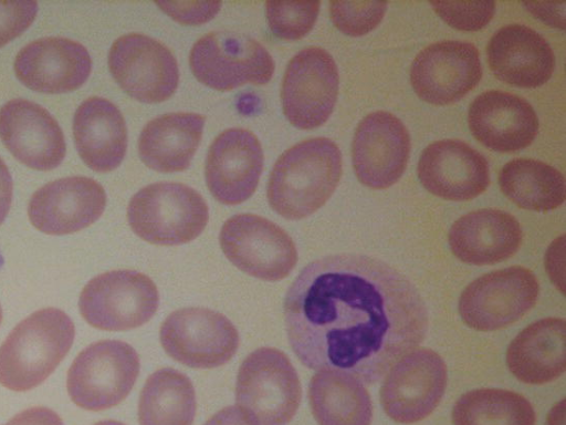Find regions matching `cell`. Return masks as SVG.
<instances>
[{"label": "cell", "mask_w": 566, "mask_h": 425, "mask_svg": "<svg viewBox=\"0 0 566 425\" xmlns=\"http://www.w3.org/2000/svg\"><path fill=\"white\" fill-rule=\"evenodd\" d=\"M219 240L223 253L238 269L261 280H282L297 262L292 238L261 216L230 217L220 230Z\"/></svg>", "instance_id": "obj_10"}, {"label": "cell", "mask_w": 566, "mask_h": 425, "mask_svg": "<svg viewBox=\"0 0 566 425\" xmlns=\"http://www.w3.org/2000/svg\"><path fill=\"white\" fill-rule=\"evenodd\" d=\"M106 205L104 188L92 178L73 176L39 188L31 197L28 216L41 232L73 234L95 222Z\"/></svg>", "instance_id": "obj_17"}, {"label": "cell", "mask_w": 566, "mask_h": 425, "mask_svg": "<svg viewBox=\"0 0 566 425\" xmlns=\"http://www.w3.org/2000/svg\"><path fill=\"white\" fill-rule=\"evenodd\" d=\"M482 76L478 49L464 41H441L421 50L410 69L415 93L424 102L447 105L461 100Z\"/></svg>", "instance_id": "obj_15"}, {"label": "cell", "mask_w": 566, "mask_h": 425, "mask_svg": "<svg viewBox=\"0 0 566 425\" xmlns=\"http://www.w3.org/2000/svg\"><path fill=\"white\" fill-rule=\"evenodd\" d=\"M522 228L511 214L484 208L453 222L448 240L453 255L463 262L484 266L512 257L522 242Z\"/></svg>", "instance_id": "obj_24"}, {"label": "cell", "mask_w": 566, "mask_h": 425, "mask_svg": "<svg viewBox=\"0 0 566 425\" xmlns=\"http://www.w3.org/2000/svg\"><path fill=\"white\" fill-rule=\"evenodd\" d=\"M429 4L446 23L461 31L481 30L495 13L493 1H430Z\"/></svg>", "instance_id": "obj_34"}, {"label": "cell", "mask_w": 566, "mask_h": 425, "mask_svg": "<svg viewBox=\"0 0 566 425\" xmlns=\"http://www.w3.org/2000/svg\"><path fill=\"white\" fill-rule=\"evenodd\" d=\"M1 320H2V310H1V305H0V323H1Z\"/></svg>", "instance_id": "obj_44"}, {"label": "cell", "mask_w": 566, "mask_h": 425, "mask_svg": "<svg viewBox=\"0 0 566 425\" xmlns=\"http://www.w3.org/2000/svg\"><path fill=\"white\" fill-rule=\"evenodd\" d=\"M36 13L35 1H0V48L23 33L34 21Z\"/></svg>", "instance_id": "obj_35"}, {"label": "cell", "mask_w": 566, "mask_h": 425, "mask_svg": "<svg viewBox=\"0 0 566 425\" xmlns=\"http://www.w3.org/2000/svg\"><path fill=\"white\" fill-rule=\"evenodd\" d=\"M189 65L199 82L222 92L248 83L265 84L274 72V61L261 43L224 31L200 38L190 51Z\"/></svg>", "instance_id": "obj_8"}, {"label": "cell", "mask_w": 566, "mask_h": 425, "mask_svg": "<svg viewBox=\"0 0 566 425\" xmlns=\"http://www.w3.org/2000/svg\"><path fill=\"white\" fill-rule=\"evenodd\" d=\"M499 185L507 198L527 210H553L565 200L563 174L535 159L516 158L506 163L500 172Z\"/></svg>", "instance_id": "obj_30"}, {"label": "cell", "mask_w": 566, "mask_h": 425, "mask_svg": "<svg viewBox=\"0 0 566 425\" xmlns=\"http://www.w3.org/2000/svg\"><path fill=\"white\" fill-rule=\"evenodd\" d=\"M156 4L179 23L196 25L213 19L222 3L217 1H160Z\"/></svg>", "instance_id": "obj_36"}, {"label": "cell", "mask_w": 566, "mask_h": 425, "mask_svg": "<svg viewBox=\"0 0 566 425\" xmlns=\"http://www.w3.org/2000/svg\"><path fill=\"white\" fill-rule=\"evenodd\" d=\"M387 2L332 1L329 14L334 25L349 37H361L374 30L382 20Z\"/></svg>", "instance_id": "obj_33"}, {"label": "cell", "mask_w": 566, "mask_h": 425, "mask_svg": "<svg viewBox=\"0 0 566 425\" xmlns=\"http://www.w3.org/2000/svg\"><path fill=\"white\" fill-rule=\"evenodd\" d=\"M92 61L78 42L42 38L23 46L15 56L14 72L27 87L49 94L74 91L90 76Z\"/></svg>", "instance_id": "obj_20"}, {"label": "cell", "mask_w": 566, "mask_h": 425, "mask_svg": "<svg viewBox=\"0 0 566 425\" xmlns=\"http://www.w3.org/2000/svg\"><path fill=\"white\" fill-rule=\"evenodd\" d=\"M195 414L196 394L188 376L165 367L147 379L138 403L139 425H191Z\"/></svg>", "instance_id": "obj_29"}, {"label": "cell", "mask_w": 566, "mask_h": 425, "mask_svg": "<svg viewBox=\"0 0 566 425\" xmlns=\"http://www.w3.org/2000/svg\"><path fill=\"white\" fill-rule=\"evenodd\" d=\"M545 425H565V400H560L549 411Z\"/></svg>", "instance_id": "obj_42"}, {"label": "cell", "mask_w": 566, "mask_h": 425, "mask_svg": "<svg viewBox=\"0 0 566 425\" xmlns=\"http://www.w3.org/2000/svg\"><path fill=\"white\" fill-rule=\"evenodd\" d=\"M564 248L565 236L562 235L549 245L545 253L546 271L562 293H564Z\"/></svg>", "instance_id": "obj_37"}, {"label": "cell", "mask_w": 566, "mask_h": 425, "mask_svg": "<svg viewBox=\"0 0 566 425\" xmlns=\"http://www.w3.org/2000/svg\"><path fill=\"white\" fill-rule=\"evenodd\" d=\"M73 134L80 157L93 170H114L124 159L126 124L120 111L108 100L84 101L74 114Z\"/></svg>", "instance_id": "obj_25"}, {"label": "cell", "mask_w": 566, "mask_h": 425, "mask_svg": "<svg viewBox=\"0 0 566 425\" xmlns=\"http://www.w3.org/2000/svg\"><path fill=\"white\" fill-rule=\"evenodd\" d=\"M468 122L472 135L485 147L512 153L535 139L538 118L524 99L502 91L480 94L470 105Z\"/></svg>", "instance_id": "obj_22"}, {"label": "cell", "mask_w": 566, "mask_h": 425, "mask_svg": "<svg viewBox=\"0 0 566 425\" xmlns=\"http://www.w3.org/2000/svg\"><path fill=\"white\" fill-rule=\"evenodd\" d=\"M287 340L308 369L374 384L426 338L416 286L382 260L337 253L308 263L284 299Z\"/></svg>", "instance_id": "obj_1"}, {"label": "cell", "mask_w": 566, "mask_h": 425, "mask_svg": "<svg viewBox=\"0 0 566 425\" xmlns=\"http://www.w3.org/2000/svg\"><path fill=\"white\" fill-rule=\"evenodd\" d=\"M308 401L318 425H370V396L363 383L346 372L317 371L308 385Z\"/></svg>", "instance_id": "obj_28"}, {"label": "cell", "mask_w": 566, "mask_h": 425, "mask_svg": "<svg viewBox=\"0 0 566 425\" xmlns=\"http://www.w3.org/2000/svg\"><path fill=\"white\" fill-rule=\"evenodd\" d=\"M342 175V154L329 138L316 137L285 151L268 183L272 209L289 220L305 218L332 196Z\"/></svg>", "instance_id": "obj_2"}, {"label": "cell", "mask_w": 566, "mask_h": 425, "mask_svg": "<svg viewBox=\"0 0 566 425\" xmlns=\"http://www.w3.org/2000/svg\"><path fill=\"white\" fill-rule=\"evenodd\" d=\"M12 178L4 162L0 158V225L6 219L12 199Z\"/></svg>", "instance_id": "obj_41"}, {"label": "cell", "mask_w": 566, "mask_h": 425, "mask_svg": "<svg viewBox=\"0 0 566 425\" xmlns=\"http://www.w3.org/2000/svg\"><path fill=\"white\" fill-rule=\"evenodd\" d=\"M338 71L333 56L311 46L289 62L281 100L286 120L296 128L313 129L331 116L338 94Z\"/></svg>", "instance_id": "obj_12"}, {"label": "cell", "mask_w": 566, "mask_h": 425, "mask_svg": "<svg viewBox=\"0 0 566 425\" xmlns=\"http://www.w3.org/2000/svg\"><path fill=\"white\" fill-rule=\"evenodd\" d=\"M209 218L208 206L193 188L156 183L138 190L127 207L132 230L143 240L176 246L196 239Z\"/></svg>", "instance_id": "obj_4"}, {"label": "cell", "mask_w": 566, "mask_h": 425, "mask_svg": "<svg viewBox=\"0 0 566 425\" xmlns=\"http://www.w3.org/2000/svg\"><path fill=\"white\" fill-rule=\"evenodd\" d=\"M205 117L196 113H170L146 124L138 141L143 163L160 173L189 167L199 146Z\"/></svg>", "instance_id": "obj_27"}, {"label": "cell", "mask_w": 566, "mask_h": 425, "mask_svg": "<svg viewBox=\"0 0 566 425\" xmlns=\"http://www.w3.org/2000/svg\"><path fill=\"white\" fill-rule=\"evenodd\" d=\"M409 153V133L391 113L377 111L359 122L353 139L352 159L363 185L374 189L392 186L403 174Z\"/></svg>", "instance_id": "obj_16"}, {"label": "cell", "mask_w": 566, "mask_h": 425, "mask_svg": "<svg viewBox=\"0 0 566 425\" xmlns=\"http://www.w3.org/2000/svg\"><path fill=\"white\" fill-rule=\"evenodd\" d=\"M538 292L537 279L526 268L509 267L491 271L464 288L459 299V313L473 330H499L528 312Z\"/></svg>", "instance_id": "obj_9"}, {"label": "cell", "mask_w": 566, "mask_h": 425, "mask_svg": "<svg viewBox=\"0 0 566 425\" xmlns=\"http://www.w3.org/2000/svg\"><path fill=\"white\" fill-rule=\"evenodd\" d=\"M94 425H125V424L117 422V421H113V419H106V421L97 422Z\"/></svg>", "instance_id": "obj_43"}, {"label": "cell", "mask_w": 566, "mask_h": 425, "mask_svg": "<svg viewBox=\"0 0 566 425\" xmlns=\"http://www.w3.org/2000/svg\"><path fill=\"white\" fill-rule=\"evenodd\" d=\"M447 381L446 363L437 352L413 350L389 370L380 388L381 406L397 423L419 422L438 406Z\"/></svg>", "instance_id": "obj_13"}, {"label": "cell", "mask_w": 566, "mask_h": 425, "mask_svg": "<svg viewBox=\"0 0 566 425\" xmlns=\"http://www.w3.org/2000/svg\"><path fill=\"white\" fill-rule=\"evenodd\" d=\"M203 425H258L253 417L240 406H228L216 413Z\"/></svg>", "instance_id": "obj_40"}, {"label": "cell", "mask_w": 566, "mask_h": 425, "mask_svg": "<svg viewBox=\"0 0 566 425\" xmlns=\"http://www.w3.org/2000/svg\"><path fill=\"white\" fill-rule=\"evenodd\" d=\"M453 425H535V412L521 394L502 388H476L460 396Z\"/></svg>", "instance_id": "obj_31"}, {"label": "cell", "mask_w": 566, "mask_h": 425, "mask_svg": "<svg viewBox=\"0 0 566 425\" xmlns=\"http://www.w3.org/2000/svg\"><path fill=\"white\" fill-rule=\"evenodd\" d=\"M262 167L263 152L256 136L243 128H229L209 147L206 183L219 203L238 205L255 191Z\"/></svg>", "instance_id": "obj_18"}, {"label": "cell", "mask_w": 566, "mask_h": 425, "mask_svg": "<svg viewBox=\"0 0 566 425\" xmlns=\"http://www.w3.org/2000/svg\"><path fill=\"white\" fill-rule=\"evenodd\" d=\"M0 138L25 166L56 168L65 157L63 132L54 117L34 102L14 99L0 108Z\"/></svg>", "instance_id": "obj_19"}, {"label": "cell", "mask_w": 566, "mask_h": 425, "mask_svg": "<svg viewBox=\"0 0 566 425\" xmlns=\"http://www.w3.org/2000/svg\"><path fill=\"white\" fill-rule=\"evenodd\" d=\"M74 336V323L64 311L33 312L0 345V384L15 392L40 385L67 354Z\"/></svg>", "instance_id": "obj_3"}, {"label": "cell", "mask_w": 566, "mask_h": 425, "mask_svg": "<svg viewBox=\"0 0 566 425\" xmlns=\"http://www.w3.org/2000/svg\"><path fill=\"white\" fill-rule=\"evenodd\" d=\"M108 68L120 89L143 103H159L175 93L179 70L172 53L144 34L118 38L108 53Z\"/></svg>", "instance_id": "obj_14"}, {"label": "cell", "mask_w": 566, "mask_h": 425, "mask_svg": "<svg viewBox=\"0 0 566 425\" xmlns=\"http://www.w3.org/2000/svg\"><path fill=\"white\" fill-rule=\"evenodd\" d=\"M418 177L422 186L438 197L469 200L489 186V163L462 141H438L423 149L418 163Z\"/></svg>", "instance_id": "obj_21"}, {"label": "cell", "mask_w": 566, "mask_h": 425, "mask_svg": "<svg viewBox=\"0 0 566 425\" xmlns=\"http://www.w3.org/2000/svg\"><path fill=\"white\" fill-rule=\"evenodd\" d=\"M510 372L526 384H544L565 372V321L545 318L522 330L506 351Z\"/></svg>", "instance_id": "obj_26"}, {"label": "cell", "mask_w": 566, "mask_h": 425, "mask_svg": "<svg viewBox=\"0 0 566 425\" xmlns=\"http://www.w3.org/2000/svg\"><path fill=\"white\" fill-rule=\"evenodd\" d=\"M488 61L499 80L525 89L545 84L555 69V55L549 43L522 24L505 25L491 38Z\"/></svg>", "instance_id": "obj_23"}, {"label": "cell", "mask_w": 566, "mask_h": 425, "mask_svg": "<svg viewBox=\"0 0 566 425\" xmlns=\"http://www.w3.org/2000/svg\"><path fill=\"white\" fill-rule=\"evenodd\" d=\"M321 3L269 1L265 14L270 30L284 40H298L314 27Z\"/></svg>", "instance_id": "obj_32"}, {"label": "cell", "mask_w": 566, "mask_h": 425, "mask_svg": "<svg viewBox=\"0 0 566 425\" xmlns=\"http://www.w3.org/2000/svg\"><path fill=\"white\" fill-rule=\"evenodd\" d=\"M138 372L139 357L133 346L118 340H103L88 345L75 357L66 387L77 406L103 411L126 398Z\"/></svg>", "instance_id": "obj_6"}, {"label": "cell", "mask_w": 566, "mask_h": 425, "mask_svg": "<svg viewBox=\"0 0 566 425\" xmlns=\"http://www.w3.org/2000/svg\"><path fill=\"white\" fill-rule=\"evenodd\" d=\"M237 404L258 425H286L302 398L297 373L289 357L274 348H260L240 365Z\"/></svg>", "instance_id": "obj_5"}, {"label": "cell", "mask_w": 566, "mask_h": 425, "mask_svg": "<svg viewBox=\"0 0 566 425\" xmlns=\"http://www.w3.org/2000/svg\"><path fill=\"white\" fill-rule=\"evenodd\" d=\"M523 6L546 24L562 30L565 29V2H524Z\"/></svg>", "instance_id": "obj_38"}, {"label": "cell", "mask_w": 566, "mask_h": 425, "mask_svg": "<svg viewBox=\"0 0 566 425\" xmlns=\"http://www.w3.org/2000/svg\"><path fill=\"white\" fill-rule=\"evenodd\" d=\"M6 425H63V422L54 411L36 406L20 412Z\"/></svg>", "instance_id": "obj_39"}, {"label": "cell", "mask_w": 566, "mask_h": 425, "mask_svg": "<svg viewBox=\"0 0 566 425\" xmlns=\"http://www.w3.org/2000/svg\"><path fill=\"white\" fill-rule=\"evenodd\" d=\"M158 303V290L149 277L134 270H113L85 284L78 308L83 319L94 328L126 331L149 321Z\"/></svg>", "instance_id": "obj_7"}, {"label": "cell", "mask_w": 566, "mask_h": 425, "mask_svg": "<svg viewBox=\"0 0 566 425\" xmlns=\"http://www.w3.org/2000/svg\"><path fill=\"white\" fill-rule=\"evenodd\" d=\"M159 339L169 356L195 369L223 365L239 346V334L232 322L206 308L174 311L163 322Z\"/></svg>", "instance_id": "obj_11"}]
</instances>
